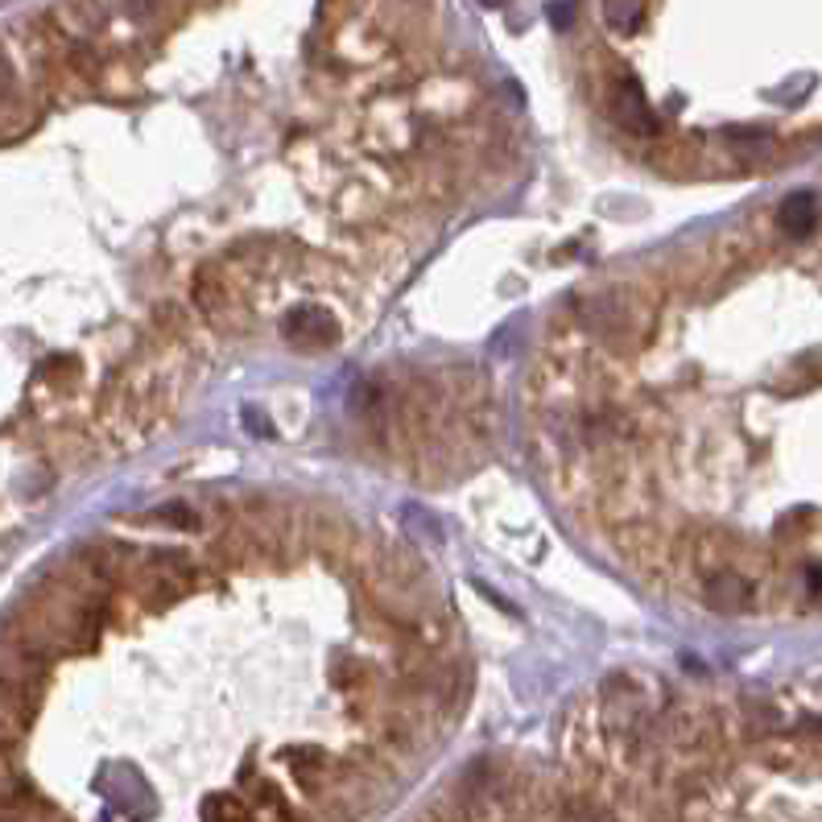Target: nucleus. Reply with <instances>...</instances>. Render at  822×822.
<instances>
[{
    "label": "nucleus",
    "instance_id": "obj_1",
    "mask_svg": "<svg viewBox=\"0 0 822 822\" xmlns=\"http://www.w3.org/2000/svg\"><path fill=\"white\" fill-rule=\"evenodd\" d=\"M281 335H286V344L303 347V351H323V347H331L339 339V323L323 306H298V310L286 315Z\"/></svg>",
    "mask_w": 822,
    "mask_h": 822
},
{
    "label": "nucleus",
    "instance_id": "obj_2",
    "mask_svg": "<svg viewBox=\"0 0 822 822\" xmlns=\"http://www.w3.org/2000/svg\"><path fill=\"white\" fill-rule=\"evenodd\" d=\"M607 112L616 116L624 129L657 132V116H653L650 100H645V91H641L633 79H621V83L612 87V96H607Z\"/></svg>",
    "mask_w": 822,
    "mask_h": 822
},
{
    "label": "nucleus",
    "instance_id": "obj_3",
    "mask_svg": "<svg viewBox=\"0 0 822 822\" xmlns=\"http://www.w3.org/2000/svg\"><path fill=\"white\" fill-rule=\"evenodd\" d=\"M703 600H707L715 612H744V607L752 604V583L749 578H740V575H715L703 587Z\"/></svg>",
    "mask_w": 822,
    "mask_h": 822
},
{
    "label": "nucleus",
    "instance_id": "obj_4",
    "mask_svg": "<svg viewBox=\"0 0 822 822\" xmlns=\"http://www.w3.org/2000/svg\"><path fill=\"white\" fill-rule=\"evenodd\" d=\"M814 219H819V202H814L810 190H794L778 211L781 231H790V236H806V231L814 228Z\"/></svg>",
    "mask_w": 822,
    "mask_h": 822
},
{
    "label": "nucleus",
    "instance_id": "obj_5",
    "mask_svg": "<svg viewBox=\"0 0 822 822\" xmlns=\"http://www.w3.org/2000/svg\"><path fill=\"white\" fill-rule=\"evenodd\" d=\"M202 822H252V810L236 794H211L202 798Z\"/></svg>",
    "mask_w": 822,
    "mask_h": 822
},
{
    "label": "nucleus",
    "instance_id": "obj_6",
    "mask_svg": "<svg viewBox=\"0 0 822 822\" xmlns=\"http://www.w3.org/2000/svg\"><path fill=\"white\" fill-rule=\"evenodd\" d=\"M645 17V0H604V21L616 33H633Z\"/></svg>",
    "mask_w": 822,
    "mask_h": 822
},
{
    "label": "nucleus",
    "instance_id": "obj_7",
    "mask_svg": "<svg viewBox=\"0 0 822 822\" xmlns=\"http://www.w3.org/2000/svg\"><path fill=\"white\" fill-rule=\"evenodd\" d=\"M571 17H575V0H549V21L554 26H571Z\"/></svg>",
    "mask_w": 822,
    "mask_h": 822
},
{
    "label": "nucleus",
    "instance_id": "obj_8",
    "mask_svg": "<svg viewBox=\"0 0 822 822\" xmlns=\"http://www.w3.org/2000/svg\"><path fill=\"white\" fill-rule=\"evenodd\" d=\"M566 822H612V814H607V810H600V806H578Z\"/></svg>",
    "mask_w": 822,
    "mask_h": 822
},
{
    "label": "nucleus",
    "instance_id": "obj_9",
    "mask_svg": "<svg viewBox=\"0 0 822 822\" xmlns=\"http://www.w3.org/2000/svg\"><path fill=\"white\" fill-rule=\"evenodd\" d=\"M161 0H125V9H129L132 17H149L153 9H158Z\"/></svg>",
    "mask_w": 822,
    "mask_h": 822
},
{
    "label": "nucleus",
    "instance_id": "obj_10",
    "mask_svg": "<svg viewBox=\"0 0 822 822\" xmlns=\"http://www.w3.org/2000/svg\"><path fill=\"white\" fill-rule=\"evenodd\" d=\"M9 87H13V67H9V58L0 55V100L9 96Z\"/></svg>",
    "mask_w": 822,
    "mask_h": 822
},
{
    "label": "nucleus",
    "instance_id": "obj_11",
    "mask_svg": "<svg viewBox=\"0 0 822 822\" xmlns=\"http://www.w3.org/2000/svg\"><path fill=\"white\" fill-rule=\"evenodd\" d=\"M479 4H484V9H501V0H479Z\"/></svg>",
    "mask_w": 822,
    "mask_h": 822
},
{
    "label": "nucleus",
    "instance_id": "obj_12",
    "mask_svg": "<svg viewBox=\"0 0 822 822\" xmlns=\"http://www.w3.org/2000/svg\"><path fill=\"white\" fill-rule=\"evenodd\" d=\"M814 587H819V592H822V566H819V571H814Z\"/></svg>",
    "mask_w": 822,
    "mask_h": 822
},
{
    "label": "nucleus",
    "instance_id": "obj_13",
    "mask_svg": "<svg viewBox=\"0 0 822 822\" xmlns=\"http://www.w3.org/2000/svg\"><path fill=\"white\" fill-rule=\"evenodd\" d=\"M0 822H17V819H4V814H0Z\"/></svg>",
    "mask_w": 822,
    "mask_h": 822
}]
</instances>
